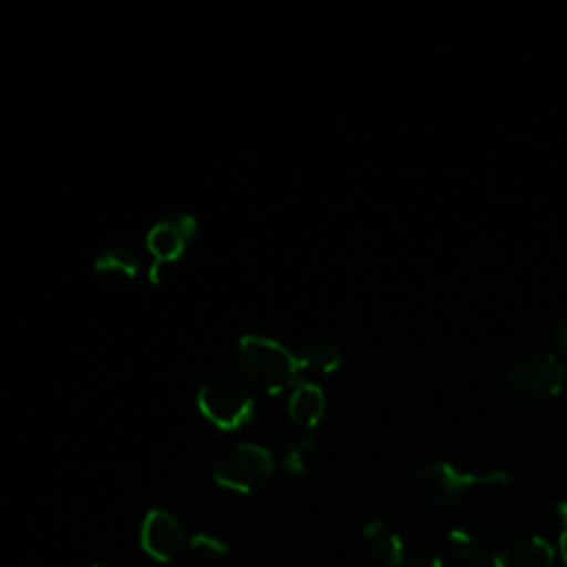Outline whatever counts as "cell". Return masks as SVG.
Segmentation results:
<instances>
[{
  "mask_svg": "<svg viewBox=\"0 0 567 567\" xmlns=\"http://www.w3.org/2000/svg\"><path fill=\"white\" fill-rule=\"evenodd\" d=\"M239 363L252 385L266 394H279L299 381L297 357L279 341L264 334H244L239 339Z\"/></svg>",
  "mask_w": 567,
  "mask_h": 567,
  "instance_id": "1",
  "label": "cell"
},
{
  "mask_svg": "<svg viewBox=\"0 0 567 567\" xmlns=\"http://www.w3.org/2000/svg\"><path fill=\"white\" fill-rule=\"evenodd\" d=\"M416 483L421 494L436 505H454L463 501L472 489L485 485H507V470H485L474 472L467 467H458L452 461L439 458L419 470Z\"/></svg>",
  "mask_w": 567,
  "mask_h": 567,
  "instance_id": "2",
  "label": "cell"
},
{
  "mask_svg": "<svg viewBox=\"0 0 567 567\" xmlns=\"http://www.w3.org/2000/svg\"><path fill=\"white\" fill-rule=\"evenodd\" d=\"M197 408L202 416L217 430L233 432L252 419L255 399L237 379L217 377L199 388Z\"/></svg>",
  "mask_w": 567,
  "mask_h": 567,
  "instance_id": "3",
  "label": "cell"
},
{
  "mask_svg": "<svg viewBox=\"0 0 567 567\" xmlns=\"http://www.w3.org/2000/svg\"><path fill=\"white\" fill-rule=\"evenodd\" d=\"M275 463L266 447L257 443H239L228 450L213 470V481L219 487L252 494L268 485L272 478Z\"/></svg>",
  "mask_w": 567,
  "mask_h": 567,
  "instance_id": "4",
  "label": "cell"
},
{
  "mask_svg": "<svg viewBox=\"0 0 567 567\" xmlns=\"http://www.w3.org/2000/svg\"><path fill=\"white\" fill-rule=\"evenodd\" d=\"M509 388L527 399L556 396L567 381V359L558 354H529L520 359L507 374Z\"/></svg>",
  "mask_w": 567,
  "mask_h": 567,
  "instance_id": "5",
  "label": "cell"
},
{
  "mask_svg": "<svg viewBox=\"0 0 567 567\" xmlns=\"http://www.w3.org/2000/svg\"><path fill=\"white\" fill-rule=\"evenodd\" d=\"M197 235V219L188 213H179L166 219H159L151 226L146 235V248L153 257V266L148 270V281L157 286L162 281V268L182 259Z\"/></svg>",
  "mask_w": 567,
  "mask_h": 567,
  "instance_id": "6",
  "label": "cell"
},
{
  "mask_svg": "<svg viewBox=\"0 0 567 567\" xmlns=\"http://www.w3.org/2000/svg\"><path fill=\"white\" fill-rule=\"evenodd\" d=\"M140 545L157 563H171L186 547V532L175 514L151 509L140 527Z\"/></svg>",
  "mask_w": 567,
  "mask_h": 567,
  "instance_id": "7",
  "label": "cell"
},
{
  "mask_svg": "<svg viewBox=\"0 0 567 567\" xmlns=\"http://www.w3.org/2000/svg\"><path fill=\"white\" fill-rule=\"evenodd\" d=\"M361 543L365 554L379 567H403L405 547L399 532L385 520H370L361 529Z\"/></svg>",
  "mask_w": 567,
  "mask_h": 567,
  "instance_id": "8",
  "label": "cell"
},
{
  "mask_svg": "<svg viewBox=\"0 0 567 567\" xmlns=\"http://www.w3.org/2000/svg\"><path fill=\"white\" fill-rule=\"evenodd\" d=\"M554 547L543 536H527L507 543L492 556V567H551Z\"/></svg>",
  "mask_w": 567,
  "mask_h": 567,
  "instance_id": "9",
  "label": "cell"
},
{
  "mask_svg": "<svg viewBox=\"0 0 567 567\" xmlns=\"http://www.w3.org/2000/svg\"><path fill=\"white\" fill-rule=\"evenodd\" d=\"M323 414H326V394L321 385L312 381H297L288 399V416L297 425L312 430L321 423Z\"/></svg>",
  "mask_w": 567,
  "mask_h": 567,
  "instance_id": "10",
  "label": "cell"
},
{
  "mask_svg": "<svg viewBox=\"0 0 567 567\" xmlns=\"http://www.w3.org/2000/svg\"><path fill=\"white\" fill-rule=\"evenodd\" d=\"M297 361H299V372L330 374L341 365V352L334 343L315 341L299 352Z\"/></svg>",
  "mask_w": 567,
  "mask_h": 567,
  "instance_id": "11",
  "label": "cell"
},
{
  "mask_svg": "<svg viewBox=\"0 0 567 567\" xmlns=\"http://www.w3.org/2000/svg\"><path fill=\"white\" fill-rule=\"evenodd\" d=\"M447 545L450 551L467 565H485L492 560V551L485 545V540H481L478 536H474L467 529H452L447 534Z\"/></svg>",
  "mask_w": 567,
  "mask_h": 567,
  "instance_id": "12",
  "label": "cell"
},
{
  "mask_svg": "<svg viewBox=\"0 0 567 567\" xmlns=\"http://www.w3.org/2000/svg\"><path fill=\"white\" fill-rule=\"evenodd\" d=\"M93 266L97 272H120L124 277H135L140 272L142 261L131 246L115 244V246H109L104 252H100Z\"/></svg>",
  "mask_w": 567,
  "mask_h": 567,
  "instance_id": "13",
  "label": "cell"
},
{
  "mask_svg": "<svg viewBox=\"0 0 567 567\" xmlns=\"http://www.w3.org/2000/svg\"><path fill=\"white\" fill-rule=\"evenodd\" d=\"M317 458H319V447L312 439H299L295 441L286 452H284V458H281V467L288 476H303L308 474L315 465H317Z\"/></svg>",
  "mask_w": 567,
  "mask_h": 567,
  "instance_id": "14",
  "label": "cell"
},
{
  "mask_svg": "<svg viewBox=\"0 0 567 567\" xmlns=\"http://www.w3.org/2000/svg\"><path fill=\"white\" fill-rule=\"evenodd\" d=\"M188 549L202 560H219L228 554V543L210 532H197L188 538Z\"/></svg>",
  "mask_w": 567,
  "mask_h": 567,
  "instance_id": "15",
  "label": "cell"
},
{
  "mask_svg": "<svg viewBox=\"0 0 567 567\" xmlns=\"http://www.w3.org/2000/svg\"><path fill=\"white\" fill-rule=\"evenodd\" d=\"M403 567H443V563L436 554H419L412 560L403 563Z\"/></svg>",
  "mask_w": 567,
  "mask_h": 567,
  "instance_id": "16",
  "label": "cell"
},
{
  "mask_svg": "<svg viewBox=\"0 0 567 567\" xmlns=\"http://www.w3.org/2000/svg\"><path fill=\"white\" fill-rule=\"evenodd\" d=\"M556 343H558L563 357L567 359V317L560 321V326H558V330H556Z\"/></svg>",
  "mask_w": 567,
  "mask_h": 567,
  "instance_id": "17",
  "label": "cell"
},
{
  "mask_svg": "<svg viewBox=\"0 0 567 567\" xmlns=\"http://www.w3.org/2000/svg\"><path fill=\"white\" fill-rule=\"evenodd\" d=\"M551 518L560 525V532L567 527V503H558L554 509H551Z\"/></svg>",
  "mask_w": 567,
  "mask_h": 567,
  "instance_id": "18",
  "label": "cell"
},
{
  "mask_svg": "<svg viewBox=\"0 0 567 567\" xmlns=\"http://www.w3.org/2000/svg\"><path fill=\"white\" fill-rule=\"evenodd\" d=\"M558 549H560V558L567 567V527L560 532V540H558Z\"/></svg>",
  "mask_w": 567,
  "mask_h": 567,
  "instance_id": "19",
  "label": "cell"
},
{
  "mask_svg": "<svg viewBox=\"0 0 567 567\" xmlns=\"http://www.w3.org/2000/svg\"><path fill=\"white\" fill-rule=\"evenodd\" d=\"M93 567H113V565H93Z\"/></svg>",
  "mask_w": 567,
  "mask_h": 567,
  "instance_id": "20",
  "label": "cell"
}]
</instances>
